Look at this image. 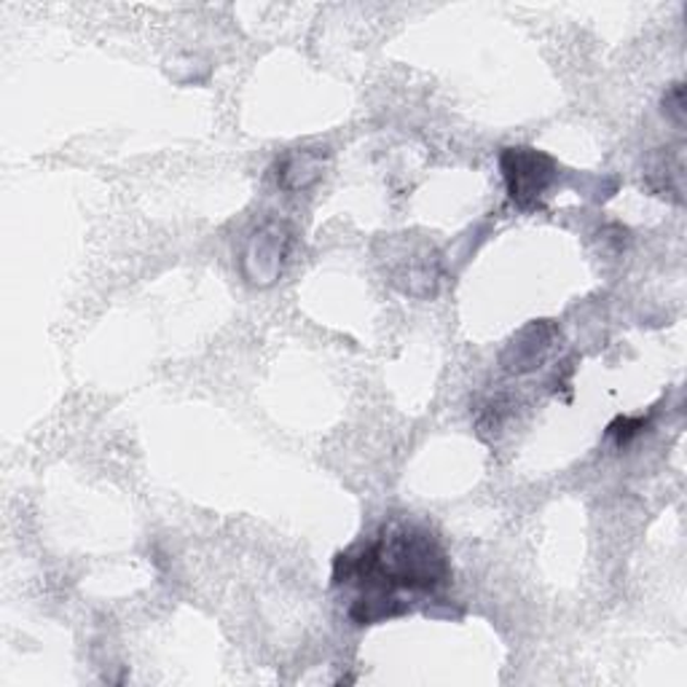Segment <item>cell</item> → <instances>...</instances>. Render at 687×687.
<instances>
[{
	"instance_id": "cell-1",
	"label": "cell",
	"mask_w": 687,
	"mask_h": 687,
	"mask_svg": "<svg viewBox=\"0 0 687 687\" xmlns=\"http://www.w3.org/2000/svg\"><path fill=\"white\" fill-rule=\"evenodd\" d=\"M448 580V562L438 538L417 523H389L374 543L339 553L334 562L336 586H358L349 607L358 626H374L409 610L400 591H435Z\"/></svg>"
},
{
	"instance_id": "cell-3",
	"label": "cell",
	"mask_w": 687,
	"mask_h": 687,
	"mask_svg": "<svg viewBox=\"0 0 687 687\" xmlns=\"http://www.w3.org/2000/svg\"><path fill=\"white\" fill-rule=\"evenodd\" d=\"M644 427H648V419H618V422L610 424L607 435L618 438V444H628Z\"/></svg>"
},
{
	"instance_id": "cell-2",
	"label": "cell",
	"mask_w": 687,
	"mask_h": 687,
	"mask_svg": "<svg viewBox=\"0 0 687 687\" xmlns=\"http://www.w3.org/2000/svg\"><path fill=\"white\" fill-rule=\"evenodd\" d=\"M499 170H503L505 185L516 207L538 209L543 205L545 191L556 180V161L538 148H505L499 156Z\"/></svg>"
},
{
	"instance_id": "cell-4",
	"label": "cell",
	"mask_w": 687,
	"mask_h": 687,
	"mask_svg": "<svg viewBox=\"0 0 687 687\" xmlns=\"http://www.w3.org/2000/svg\"><path fill=\"white\" fill-rule=\"evenodd\" d=\"M663 110H666L668 116H672L677 124H683L685 119V92H683V84H674L672 89L666 92V97H663Z\"/></svg>"
}]
</instances>
